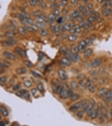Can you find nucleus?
I'll return each mask as SVG.
<instances>
[{
  "label": "nucleus",
  "instance_id": "f257e3e1",
  "mask_svg": "<svg viewBox=\"0 0 112 126\" xmlns=\"http://www.w3.org/2000/svg\"><path fill=\"white\" fill-rule=\"evenodd\" d=\"M65 83H66V81H63L61 79H59V78L55 75V78H52V79L50 80V91H51V93L54 94L55 97H59L60 92L64 89Z\"/></svg>",
  "mask_w": 112,
  "mask_h": 126
},
{
  "label": "nucleus",
  "instance_id": "f03ea898",
  "mask_svg": "<svg viewBox=\"0 0 112 126\" xmlns=\"http://www.w3.org/2000/svg\"><path fill=\"white\" fill-rule=\"evenodd\" d=\"M1 57L3 59H6L12 63H17L19 60V57L17 56V54L14 52L13 50H9V48H3L1 50Z\"/></svg>",
  "mask_w": 112,
  "mask_h": 126
},
{
  "label": "nucleus",
  "instance_id": "7ed1b4c3",
  "mask_svg": "<svg viewBox=\"0 0 112 126\" xmlns=\"http://www.w3.org/2000/svg\"><path fill=\"white\" fill-rule=\"evenodd\" d=\"M74 91L70 88V85L68 84V81L65 83V87H64V89L60 92V94H59V99H60L61 102H65V101H69V98H70V94L73 93Z\"/></svg>",
  "mask_w": 112,
  "mask_h": 126
},
{
  "label": "nucleus",
  "instance_id": "20e7f679",
  "mask_svg": "<svg viewBox=\"0 0 112 126\" xmlns=\"http://www.w3.org/2000/svg\"><path fill=\"white\" fill-rule=\"evenodd\" d=\"M18 45V37H8V38H1V47L3 48H13Z\"/></svg>",
  "mask_w": 112,
  "mask_h": 126
},
{
  "label": "nucleus",
  "instance_id": "39448f33",
  "mask_svg": "<svg viewBox=\"0 0 112 126\" xmlns=\"http://www.w3.org/2000/svg\"><path fill=\"white\" fill-rule=\"evenodd\" d=\"M87 19L89 22H92L93 24H96V23H101L104 18L101 16V12L99 10H93V12L89 13V16L87 17Z\"/></svg>",
  "mask_w": 112,
  "mask_h": 126
},
{
  "label": "nucleus",
  "instance_id": "423d86ee",
  "mask_svg": "<svg viewBox=\"0 0 112 126\" xmlns=\"http://www.w3.org/2000/svg\"><path fill=\"white\" fill-rule=\"evenodd\" d=\"M16 94L18 95L19 98H23V99L27 101V102H31V101H32V94H31V91H29V88L23 87L22 89H19L18 92H16Z\"/></svg>",
  "mask_w": 112,
  "mask_h": 126
},
{
  "label": "nucleus",
  "instance_id": "0eeeda50",
  "mask_svg": "<svg viewBox=\"0 0 112 126\" xmlns=\"http://www.w3.org/2000/svg\"><path fill=\"white\" fill-rule=\"evenodd\" d=\"M12 66H13V63L12 61H9V60H6V59H3L1 57V60H0V74L9 73L10 69H12Z\"/></svg>",
  "mask_w": 112,
  "mask_h": 126
},
{
  "label": "nucleus",
  "instance_id": "6e6552de",
  "mask_svg": "<svg viewBox=\"0 0 112 126\" xmlns=\"http://www.w3.org/2000/svg\"><path fill=\"white\" fill-rule=\"evenodd\" d=\"M106 60H104V57L102 56H93L92 59H89V65H91V68H99L102 66Z\"/></svg>",
  "mask_w": 112,
  "mask_h": 126
},
{
  "label": "nucleus",
  "instance_id": "1a4fd4ad",
  "mask_svg": "<svg viewBox=\"0 0 112 126\" xmlns=\"http://www.w3.org/2000/svg\"><path fill=\"white\" fill-rule=\"evenodd\" d=\"M55 75L59 78V79H61L63 81H68L70 78H69V74H68V71L65 70V68H59L56 69V71H55Z\"/></svg>",
  "mask_w": 112,
  "mask_h": 126
},
{
  "label": "nucleus",
  "instance_id": "9d476101",
  "mask_svg": "<svg viewBox=\"0 0 112 126\" xmlns=\"http://www.w3.org/2000/svg\"><path fill=\"white\" fill-rule=\"evenodd\" d=\"M57 65L60 66V68H71V66L74 65L73 61L70 60V59H68L66 56H60V59L57 60Z\"/></svg>",
  "mask_w": 112,
  "mask_h": 126
},
{
  "label": "nucleus",
  "instance_id": "9b49d317",
  "mask_svg": "<svg viewBox=\"0 0 112 126\" xmlns=\"http://www.w3.org/2000/svg\"><path fill=\"white\" fill-rule=\"evenodd\" d=\"M13 51L17 54V56H18L19 59H22V60L27 59V50H26L24 47H22V46L17 45V46H14V47H13Z\"/></svg>",
  "mask_w": 112,
  "mask_h": 126
},
{
  "label": "nucleus",
  "instance_id": "f8f14e48",
  "mask_svg": "<svg viewBox=\"0 0 112 126\" xmlns=\"http://www.w3.org/2000/svg\"><path fill=\"white\" fill-rule=\"evenodd\" d=\"M68 84L70 85V88H71L74 92H84L83 88H81V85H80V83L75 78H74V79H69L68 80Z\"/></svg>",
  "mask_w": 112,
  "mask_h": 126
},
{
  "label": "nucleus",
  "instance_id": "ddd939ff",
  "mask_svg": "<svg viewBox=\"0 0 112 126\" xmlns=\"http://www.w3.org/2000/svg\"><path fill=\"white\" fill-rule=\"evenodd\" d=\"M110 88L111 87H108V85H101L98 89H97V92H96V98H98V99H102L104 95L107 94V92L110 91Z\"/></svg>",
  "mask_w": 112,
  "mask_h": 126
},
{
  "label": "nucleus",
  "instance_id": "4468645a",
  "mask_svg": "<svg viewBox=\"0 0 112 126\" xmlns=\"http://www.w3.org/2000/svg\"><path fill=\"white\" fill-rule=\"evenodd\" d=\"M28 71H29V69L26 65H18V66H16V69H14V74H17L19 77H26L28 74Z\"/></svg>",
  "mask_w": 112,
  "mask_h": 126
},
{
  "label": "nucleus",
  "instance_id": "2eb2a0df",
  "mask_svg": "<svg viewBox=\"0 0 112 126\" xmlns=\"http://www.w3.org/2000/svg\"><path fill=\"white\" fill-rule=\"evenodd\" d=\"M8 37H18V33L16 29L12 28H5L1 31V38H8Z\"/></svg>",
  "mask_w": 112,
  "mask_h": 126
},
{
  "label": "nucleus",
  "instance_id": "dca6fc26",
  "mask_svg": "<svg viewBox=\"0 0 112 126\" xmlns=\"http://www.w3.org/2000/svg\"><path fill=\"white\" fill-rule=\"evenodd\" d=\"M22 83H23V87H26V88H29L31 89L32 87H34L36 85V79L33 78V77H26V78H23L22 79Z\"/></svg>",
  "mask_w": 112,
  "mask_h": 126
},
{
  "label": "nucleus",
  "instance_id": "f3484780",
  "mask_svg": "<svg viewBox=\"0 0 112 126\" xmlns=\"http://www.w3.org/2000/svg\"><path fill=\"white\" fill-rule=\"evenodd\" d=\"M79 34L77 33H66V38H65V43H68V45H70V43H75L79 41Z\"/></svg>",
  "mask_w": 112,
  "mask_h": 126
},
{
  "label": "nucleus",
  "instance_id": "a211bd4d",
  "mask_svg": "<svg viewBox=\"0 0 112 126\" xmlns=\"http://www.w3.org/2000/svg\"><path fill=\"white\" fill-rule=\"evenodd\" d=\"M80 110V101H77V102H71L70 105L68 106V111H69V113L74 115L77 112V111Z\"/></svg>",
  "mask_w": 112,
  "mask_h": 126
},
{
  "label": "nucleus",
  "instance_id": "6ab92c4d",
  "mask_svg": "<svg viewBox=\"0 0 112 126\" xmlns=\"http://www.w3.org/2000/svg\"><path fill=\"white\" fill-rule=\"evenodd\" d=\"M81 55H83V59L84 60H89V59H92L93 55H94V50L92 46H88L83 52H81Z\"/></svg>",
  "mask_w": 112,
  "mask_h": 126
},
{
  "label": "nucleus",
  "instance_id": "aec40b11",
  "mask_svg": "<svg viewBox=\"0 0 112 126\" xmlns=\"http://www.w3.org/2000/svg\"><path fill=\"white\" fill-rule=\"evenodd\" d=\"M9 80H10V75H9V73L0 74V85H1L3 88H5V85L9 83Z\"/></svg>",
  "mask_w": 112,
  "mask_h": 126
},
{
  "label": "nucleus",
  "instance_id": "412c9836",
  "mask_svg": "<svg viewBox=\"0 0 112 126\" xmlns=\"http://www.w3.org/2000/svg\"><path fill=\"white\" fill-rule=\"evenodd\" d=\"M70 60L73 61L74 65H79V64H81V63L84 61L83 60V55H80V54H71Z\"/></svg>",
  "mask_w": 112,
  "mask_h": 126
},
{
  "label": "nucleus",
  "instance_id": "4be33fe9",
  "mask_svg": "<svg viewBox=\"0 0 112 126\" xmlns=\"http://www.w3.org/2000/svg\"><path fill=\"white\" fill-rule=\"evenodd\" d=\"M10 108L8 106H5L4 103H0V116L1 117H9Z\"/></svg>",
  "mask_w": 112,
  "mask_h": 126
},
{
  "label": "nucleus",
  "instance_id": "5701e85b",
  "mask_svg": "<svg viewBox=\"0 0 112 126\" xmlns=\"http://www.w3.org/2000/svg\"><path fill=\"white\" fill-rule=\"evenodd\" d=\"M99 12H101V16H102L104 19H108V18H111V14H112V12L110 10L108 6H101Z\"/></svg>",
  "mask_w": 112,
  "mask_h": 126
},
{
  "label": "nucleus",
  "instance_id": "b1692460",
  "mask_svg": "<svg viewBox=\"0 0 112 126\" xmlns=\"http://www.w3.org/2000/svg\"><path fill=\"white\" fill-rule=\"evenodd\" d=\"M56 17H57V16H56V14H54L51 10L47 12V14H46V23H47V26L55 23V22H56Z\"/></svg>",
  "mask_w": 112,
  "mask_h": 126
},
{
  "label": "nucleus",
  "instance_id": "393cba45",
  "mask_svg": "<svg viewBox=\"0 0 112 126\" xmlns=\"http://www.w3.org/2000/svg\"><path fill=\"white\" fill-rule=\"evenodd\" d=\"M80 16H81V14H80V12H79L78 8H73V9L70 10V13H69V18H70V20H77Z\"/></svg>",
  "mask_w": 112,
  "mask_h": 126
},
{
  "label": "nucleus",
  "instance_id": "a878e982",
  "mask_svg": "<svg viewBox=\"0 0 112 126\" xmlns=\"http://www.w3.org/2000/svg\"><path fill=\"white\" fill-rule=\"evenodd\" d=\"M81 98H83V94H81V92H73L70 94V98H69V102H77V101H80Z\"/></svg>",
  "mask_w": 112,
  "mask_h": 126
},
{
  "label": "nucleus",
  "instance_id": "bb28decb",
  "mask_svg": "<svg viewBox=\"0 0 112 126\" xmlns=\"http://www.w3.org/2000/svg\"><path fill=\"white\" fill-rule=\"evenodd\" d=\"M108 121H110V118H108L107 116L102 115V113H99L98 117H97V120H96V122L98 124V125H107Z\"/></svg>",
  "mask_w": 112,
  "mask_h": 126
},
{
  "label": "nucleus",
  "instance_id": "cd10ccee",
  "mask_svg": "<svg viewBox=\"0 0 112 126\" xmlns=\"http://www.w3.org/2000/svg\"><path fill=\"white\" fill-rule=\"evenodd\" d=\"M16 31H17L18 36H22V37H24V36L29 34V33H28V31H27V28H26V26H23V24H19V26H18V28L16 29Z\"/></svg>",
  "mask_w": 112,
  "mask_h": 126
},
{
  "label": "nucleus",
  "instance_id": "c85d7f7f",
  "mask_svg": "<svg viewBox=\"0 0 112 126\" xmlns=\"http://www.w3.org/2000/svg\"><path fill=\"white\" fill-rule=\"evenodd\" d=\"M77 8L79 9V12H80L81 16H84V17H88V16H89V10H88V8H87L85 4H80V3H79V5L77 6Z\"/></svg>",
  "mask_w": 112,
  "mask_h": 126
},
{
  "label": "nucleus",
  "instance_id": "c756f323",
  "mask_svg": "<svg viewBox=\"0 0 112 126\" xmlns=\"http://www.w3.org/2000/svg\"><path fill=\"white\" fill-rule=\"evenodd\" d=\"M69 51V45L68 43H60V46H59V54H60V56H64L66 52Z\"/></svg>",
  "mask_w": 112,
  "mask_h": 126
},
{
  "label": "nucleus",
  "instance_id": "7c9ffc66",
  "mask_svg": "<svg viewBox=\"0 0 112 126\" xmlns=\"http://www.w3.org/2000/svg\"><path fill=\"white\" fill-rule=\"evenodd\" d=\"M40 37H47L50 34V29L48 27H42V28H38V32H37Z\"/></svg>",
  "mask_w": 112,
  "mask_h": 126
},
{
  "label": "nucleus",
  "instance_id": "2f4dec72",
  "mask_svg": "<svg viewBox=\"0 0 112 126\" xmlns=\"http://www.w3.org/2000/svg\"><path fill=\"white\" fill-rule=\"evenodd\" d=\"M98 85H97L96 83H92L89 87H87V89H85V92L87 93H89V94H96V92H97V89H98Z\"/></svg>",
  "mask_w": 112,
  "mask_h": 126
},
{
  "label": "nucleus",
  "instance_id": "473e14b6",
  "mask_svg": "<svg viewBox=\"0 0 112 126\" xmlns=\"http://www.w3.org/2000/svg\"><path fill=\"white\" fill-rule=\"evenodd\" d=\"M31 14H32V17H33V18H38V17H42V16H45V14H46V12H43L41 8H38V9L31 10Z\"/></svg>",
  "mask_w": 112,
  "mask_h": 126
},
{
  "label": "nucleus",
  "instance_id": "72a5a7b5",
  "mask_svg": "<svg viewBox=\"0 0 112 126\" xmlns=\"http://www.w3.org/2000/svg\"><path fill=\"white\" fill-rule=\"evenodd\" d=\"M69 50L71 51L73 54H81V51H80V48H79L77 42L75 43H70V45H69Z\"/></svg>",
  "mask_w": 112,
  "mask_h": 126
},
{
  "label": "nucleus",
  "instance_id": "f704fd0d",
  "mask_svg": "<svg viewBox=\"0 0 112 126\" xmlns=\"http://www.w3.org/2000/svg\"><path fill=\"white\" fill-rule=\"evenodd\" d=\"M77 43H78V46H79V48H80L81 52H83V51L88 47V43H87L85 38H79V41H78Z\"/></svg>",
  "mask_w": 112,
  "mask_h": 126
},
{
  "label": "nucleus",
  "instance_id": "c9c22d12",
  "mask_svg": "<svg viewBox=\"0 0 112 126\" xmlns=\"http://www.w3.org/2000/svg\"><path fill=\"white\" fill-rule=\"evenodd\" d=\"M29 91H31V94H32V97H33V98H40L41 95H42V93H41L38 89H37V87H36V85L32 87Z\"/></svg>",
  "mask_w": 112,
  "mask_h": 126
},
{
  "label": "nucleus",
  "instance_id": "e433bc0d",
  "mask_svg": "<svg viewBox=\"0 0 112 126\" xmlns=\"http://www.w3.org/2000/svg\"><path fill=\"white\" fill-rule=\"evenodd\" d=\"M73 116L75 117L78 121H81V120H84V117H85V112H84V111H81V110H79V111H77V112L74 113Z\"/></svg>",
  "mask_w": 112,
  "mask_h": 126
},
{
  "label": "nucleus",
  "instance_id": "4c0bfd02",
  "mask_svg": "<svg viewBox=\"0 0 112 126\" xmlns=\"http://www.w3.org/2000/svg\"><path fill=\"white\" fill-rule=\"evenodd\" d=\"M36 87H37V89H38L42 94L46 92V88H45V85H43V83L41 80H38V79H36Z\"/></svg>",
  "mask_w": 112,
  "mask_h": 126
},
{
  "label": "nucleus",
  "instance_id": "58836bf2",
  "mask_svg": "<svg viewBox=\"0 0 112 126\" xmlns=\"http://www.w3.org/2000/svg\"><path fill=\"white\" fill-rule=\"evenodd\" d=\"M22 88H23V83H22V81H17L16 84L12 85V91H10V92L16 93V92H18L19 89H22Z\"/></svg>",
  "mask_w": 112,
  "mask_h": 126
},
{
  "label": "nucleus",
  "instance_id": "ea45409f",
  "mask_svg": "<svg viewBox=\"0 0 112 126\" xmlns=\"http://www.w3.org/2000/svg\"><path fill=\"white\" fill-rule=\"evenodd\" d=\"M84 38H85V41H87V43H88V46H92L93 42H94V40H96V36H94V34H88V36L84 37Z\"/></svg>",
  "mask_w": 112,
  "mask_h": 126
},
{
  "label": "nucleus",
  "instance_id": "a19ab883",
  "mask_svg": "<svg viewBox=\"0 0 112 126\" xmlns=\"http://www.w3.org/2000/svg\"><path fill=\"white\" fill-rule=\"evenodd\" d=\"M29 73H31V75L34 78V79H38V80H42L43 79V75L41 73H37V71H34V70H32V69H29Z\"/></svg>",
  "mask_w": 112,
  "mask_h": 126
},
{
  "label": "nucleus",
  "instance_id": "79ce46f5",
  "mask_svg": "<svg viewBox=\"0 0 112 126\" xmlns=\"http://www.w3.org/2000/svg\"><path fill=\"white\" fill-rule=\"evenodd\" d=\"M87 75H88V74H85V73H80V71H79V73H77V75L74 77V78H75V79L79 81V83H80V81H83V80L85 79Z\"/></svg>",
  "mask_w": 112,
  "mask_h": 126
},
{
  "label": "nucleus",
  "instance_id": "37998d69",
  "mask_svg": "<svg viewBox=\"0 0 112 126\" xmlns=\"http://www.w3.org/2000/svg\"><path fill=\"white\" fill-rule=\"evenodd\" d=\"M28 6H32V8H38V3L40 0H26Z\"/></svg>",
  "mask_w": 112,
  "mask_h": 126
},
{
  "label": "nucleus",
  "instance_id": "c03bdc74",
  "mask_svg": "<svg viewBox=\"0 0 112 126\" xmlns=\"http://www.w3.org/2000/svg\"><path fill=\"white\" fill-rule=\"evenodd\" d=\"M65 22H66V18H65V16H63V14H60V16L56 17V23L57 24H61L63 26Z\"/></svg>",
  "mask_w": 112,
  "mask_h": 126
},
{
  "label": "nucleus",
  "instance_id": "a18cd8bd",
  "mask_svg": "<svg viewBox=\"0 0 112 126\" xmlns=\"http://www.w3.org/2000/svg\"><path fill=\"white\" fill-rule=\"evenodd\" d=\"M79 5V0H69V6L73 9V8H77Z\"/></svg>",
  "mask_w": 112,
  "mask_h": 126
},
{
  "label": "nucleus",
  "instance_id": "49530a36",
  "mask_svg": "<svg viewBox=\"0 0 112 126\" xmlns=\"http://www.w3.org/2000/svg\"><path fill=\"white\" fill-rule=\"evenodd\" d=\"M0 124L4 125V126H8V125H10V121H9V118H8V117H1V120H0Z\"/></svg>",
  "mask_w": 112,
  "mask_h": 126
},
{
  "label": "nucleus",
  "instance_id": "de8ad7c7",
  "mask_svg": "<svg viewBox=\"0 0 112 126\" xmlns=\"http://www.w3.org/2000/svg\"><path fill=\"white\" fill-rule=\"evenodd\" d=\"M23 65H26V66H27L28 69H31L32 66H33V64H32L31 61H29L28 59H24V60H23Z\"/></svg>",
  "mask_w": 112,
  "mask_h": 126
},
{
  "label": "nucleus",
  "instance_id": "09e8293b",
  "mask_svg": "<svg viewBox=\"0 0 112 126\" xmlns=\"http://www.w3.org/2000/svg\"><path fill=\"white\" fill-rule=\"evenodd\" d=\"M59 3H60L61 8H64V6H68L69 5V0H59Z\"/></svg>",
  "mask_w": 112,
  "mask_h": 126
},
{
  "label": "nucleus",
  "instance_id": "8fccbe9b",
  "mask_svg": "<svg viewBox=\"0 0 112 126\" xmlns=\"http://www.w3.org/2000/svg\"><path fill=\"white\" fill-rule=\"evenodd\" d=\"M94 3L96 5H98V6H102L104 3H106V0H94Z\"/></svg>",
  "mask_w": 112,
  "mask_h": 126
},
{
  "label": "nucleus",
  "instance_id": "3c124183",
  "mask_svg": "<svg viewBox=\"0 0 112 126\" xmlns=\"http://www.w3.org/2000/svg\"><path fill=\"white\" fill-rule=\"evenodd\" d=\"M108 118H110V121H112V107L108 108Z\"/></svg>",
  "mask_w": 112,
  "mask_h": 126
},
{
  "label": "nucleus",
  "instance_id": "603ef678",
  "mask_svg": "<svg viewBox=\"0 0 112 126\" xmlns=\"http://www.w3.org/2000/svg\"><path fill=\"white\" fill-rule=\"evenodd\" d=\"M108 106H110V107H112V102H111V103H110V105H108Z\"/></svg>",
  "mask_w": 112,
  "mask_h": 126
},
{
  "label": "nucleus",
  "instance_id": "864d4df0",
  "mask_svg": "<svg viewBox=\"0 0 112 126\" xmlns=\"http://www.w3.org/2000/svg\"><path fill=\"white\" fill-rule=\"evenodd\" d=\"M111 19H112V14H111Z\"/></svg>",
  "mask_w": 112,
  "mask_h": 126
}]
</instances>
